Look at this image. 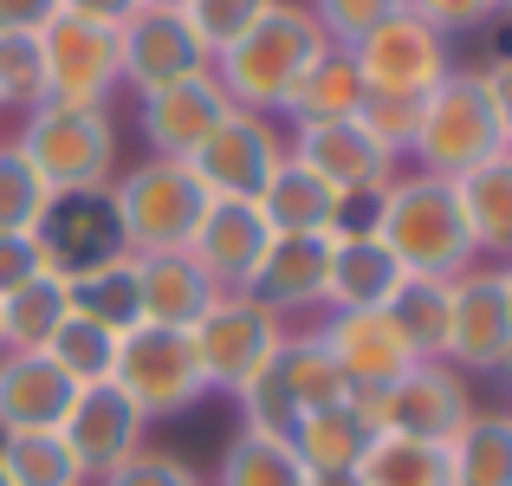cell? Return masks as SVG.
<instances>
[{
  "instance_id": "obj_37",
  "label": "cell",
  "mask_w": 512,
  "mask_h": 486,
  "mask_svg": "<svg viewBox=\"0 0 512 486\" xmlns=\"http://www.w3.org/2000/svg\"><path fill=\"white\" fill-rule=\"evenodd\" d=\"M46 104V52L39 33H0V111H39Z\"/></svg>"
},
{
  "instance_id": "obj_30",
  "label": "cell",
  "mask_w": 512,
  "mask_h": 486,
  "mask_svg": "<svg viewBox=\"0 0 512 486\" xmlns=\"http://www.w3.org/2000/svg\"><path fill=\"white\" fill-rule=\"evenodd\" d=\"M389 324L402 331V344H409L415 363L441 357L448 350V312H454V279H402L396 299L383 305Z\"/></svg>"
},
{
  "instance_id": "obj_16",
  "label": "cell",
  "mask_w": 512,
  "mask_h": 486,
  "mask_svg": "<svg viewBox=\"0 0 512 486\" xmlns=\"http://www.w3.org/2000/svg\"><path fill=\"white\" fill-rule=\"evenodd\" d=\"M117 46H124V85L137 91H163V85H182V78H201L208 72V46L195 39V26H188V13H156L143 7L137 20L117 33Z\"/></svg>"
},
{
  "instance_id": "obj_14",
  "label": "cell",
  "mask_w": 512,
  "mask_h": 486,
  "mask_svg": "<svg viewBox=\"0 0 512 486\" xmlns=\"http://www.w3.org/2000/svg\"><path fill=\"white\" fill-rule=\"evenodd\" d=\"M227 91L214 85V72L201 78H182V85H163V91H143L137 98V137L150 156L163 162H188L214 130L227 124Z\"/></svg>"
},
{
  "instance_id": "obj_11",
  "label": "cell",
  "mask_w": 512,
  "mask_h": 486,
  "mask_svg": "<svg viewBox=\"0 0 512 486\" xmlns=\"http://www.w3.org/2000/svg\"><path fill=\"white\" fill-rule=\"evenodd\" d=\"M350 59L363 72V91H376V98H428L454 72V46L428 20H415V13L383 20L370 39L350 46Z\"/></svg>"
},
{
  "instance_id": "obj_46",
  "label": "cell",
  "mask_w": 512,
  "mask_h": 486,
  "mask_svg": "<svg viewBox=\"0 0 512 486\" xmlns=\"http://www.w3.org/2000/svg\"><path fill=\"white\" fill-rule=\"evenodd\" d=\"M59 20V0H0V33H46Z\"/></svg>"
},
{
  "instance_id": "obj_48",
  "label": "cell",
  "mask_w": 512,
  "mask_h": 486,
  "mask_svg": "<svg viewBox=\"0 0 512 486\" xmlns=\"http://www.w3.org/2000/svg\"><path fill=\"white\" fill-rule=\"evenodd\" d=\"M143 7H156V13H188V0H143Z\"/></svg>"
},
{
  "instance_id": "obj_24",
  "label": "cell",
  "mask_w": 512,
  "mask_h": 486,
  "mask_svg": "<svg viewBox=\"0 0 512 486\" xmlns=\"http://www.w3.org/2000/svg\"><path fill=\"white\" fill-rule=\"evenodd\" d=\"M266 214L273 234H338V214H344V195L331 182H318L299 156L279 162V175L266 182V195L253 201Z\"/></svg>"
},
{
  "instance_id": "obj_4",
  "label": "cell",
  "mask_w": 512,
  "mask_h": 486,
  "mask_svg": "<svg viewBox=\"0 0 512 486\" xmlns=\"http://www.w3.org/2000/svg\"><path fill=\"white\" fill-rule=\"evenodd\" d=\"M117 247L124 253H188L201 214L214 208V195L201 188V175L188 162L143 156L137 169H117V182L104 188Z\"/></svg>"
},
{
  "instance_id": "obj_31",
  "label": "cell",
  "mask_w": 512,
  "mask_h": 486,
  "mask_svg": "<svg viewBox=\"0 0 512 486\" xmlns=\"http://www.w3.org/2000/svg\"><path fill=\"white\" fill-rule=\"evenodd\" d=\"M454 486H512V415H467V428L448 441Z\"/></svg>"
},
{
  "instance_id": "obj_28",
  "label": "cell",
  "mask_w": 512,
  "mask_h": 486,
  "mask_svg": "<svg viewBox=\"0 0 512 486\" xmlns=\"http://www.w3.org/2000/svg\"><path fill=\"white\" fill-rule=\"evenodd\" d=\"M273 383L286 389V402L299 415L350 402V383H344L338 363H331V350L318 344V331H286V344H279V357H273Z\"/></svg>"
},
{
  "instance_id": "obj_18",
  "label": "cell",
  "mask_w": 512,
  "mask_h": 486,
  "mask_svg": "<svg viewBox=\"0 0 512 486\" xmlns=\"http://www.w3.org/2000/svg\"><path fill=\"white\" fill-rule=\"evenodd\" d=\"M266 247H273V227H266V214L253 208V201H214V208L201 214L195 240H188V260L221 292H247L253 273H260V260H266Z\"/></svg>"
},
{
  "instance_id": "obj_17",
  "label": "cell",
  "mask_w": 512,
  "mask_h": 486,
  "mask_svg": "<svg viewBox=\"0 0 512 486\" xmlns=\"http://www.w3.org/2000/svg\"><path fill=\"white\" fill-rule=\"evenodd\" d=\"M318 344L331 350V363L344 370L350 396L370 402L376 389H389L402 370H409V344H402V331L389 324V312H331L318 324Z\"/></svg>"
},
{
  "instance_id": "obj_34",
  "label": "cell",
  "mask_w": 512,
  "mask_h": 486,
  "mask_svg": "<svg viewBox=\"0 0 512 486\" xmlns=\"http://www.w3.org/2000/svg\"><path fill=\"white\" fill-rule=\"evenodd\" d=\"M0 467L13 486H91L78 474L72 448L59 428H33V435H0Z\"/></svg>"
},
{
  "instance_id": "obj_35",
  "label": "cell",
  "mask_w": 512,
  "mask_h": 486,
  "mask_svg": "<svg viewBox=\"0 0 512 486\" xmlns=\"http://www.w3.org/2000/svg\"><path fill=\"white\" fill-rule=\"evenodd\" d=\"M46 357L59 363L65 376H72V389H91V383H111V363H117V331H104V324L65 312V324L52 331Z\"/></svg>"
},
{
  "instance_id": "obj_41",
  "label": "cell",
  "mask_w": 512,
  "mask_h": 486,
  "mask_svg": "<svg viewBox=\"0 0 512 486\" xmlns=\"http://www.w3.org/2000/svg\"><path fill=\"white\" fill-rule=\"evenodd\" d=\"M98 486H208V480H201L182 454H169V448H137L117 474H104Z\"/></svg>"
},
{
  "instance_id": "obj_23",
  "label": "cell",
  "mask_w": 512,
  "mask_h": 486,
  "mask_svg": "<svg viewBox=\"0 0 512 486\" xmlns=\"http://www.w3.org/2000/svg\"><path fill=\"white\" fill-rule=\"evenodd\" d=\"M402 279L409 273L376 234H331V286H325L331 312H383Z\"/></svg>"
},
{
  "instance_id": "obj_19",
  "label": "cell",
  "mask_w": 512,
  "mask_h": 486,
  "mask_svg": "<svg viewBox=\"0 0 512 486\" xmlns=\"http://www.w3.org/2000/svg\"><path fill=\"white\" fill-rule=\"evenodd\" d=\"M325 286H331V234H273L247 292L266 312L292 318V312H318Z\"/></svg>"
},
{
  "instance_id": "obj_33",
  "label": "cell",
  "mask_w": 512,
  "mask_h": 486,
  "mask_svg": "<svg viewBox=\"0 0 512 486\" xmlns=\"http://www.w3.org/2000/svg\"><path fill=\"white\" fill-rule=\"evenodd\" d=\"M65 312H72V299H65V279L59 273L26 279L20 292L0 299V337H7V350H46L52 331L65 324Z\"/></svg>"
},
{
  "instance_id": "obj_44",
  "label": "cell",
  "mask_w": 512,
  "mask_h": 486,
  "mask_svg": "<svg viewBox=\"0 0 512 486\" xmlns=\"http://www.w3.org/2000/svg\"><path fill=\"white\" fill-rule=\"evenodd\" d=\"M480 85H487L493 124H500V137H506V150H512V52H500L493 65H480Z\"/></svg>"
},
{
  "instance_id": "obj_51",
  "label": "cell",
  "mask_w": 512,
  "mask_h": 486,
  "mask_svg": "<svg viewBox=\"0 0 512 486\" xmlns=\"http://www.w3.org/2000/svg\"><path fill=\"white\" fill-rule=\"evenodd\" d=\"M500 13H512V0H500Z\"/></svg>"
},
{
  "instance_id": "obj_38",
  "label": "cell",
  "mask_w": 512,
  "mask_h": 486,
  "mask_svg": "<svg viewBox=\"0 0 512 486\" xmlns=\"http://www.w3.org/2000/svg\"><path fill=\"white\" fill-rule=\"evenodd\" d=\"M318 20V33L331 39V46H357V39H370L383 20H396V13H409L402 0H305Z\"/></svg>"
},
{
  "instance_id": "obj_42",
  "label": "cell",
  "mask_w": 512,
  "mask_h": 486,
  "mask_svg": "<svg viewBox=\"0 0 512 486\" xmlns=\"http://www.w3.org/2000/svg\"><path fill=\"white\" fill-rule=\"evenodd\" d=\"M402 7H409L415 20H428L441 39H467V33L500 20V0H402Z\"/></svg>"
},
{
  "instance_id": "obj_50",
  "label": "cell",
  "mask_w": 512,
  "mask_h": 486,
  "mask_svg": "<svg viewBox=\"0 0 512 486\" xmlns=\"http://www.w3.org/2000/svg\"><path fill=\"white\" fill-rule=\"evenodd\" d=\"M0 486H13V480H7V467H0Z\"/></svg>"
},
{
  "instance_id": "obj_25",
  "label": "cell",
  "mask_w": 512,
  "mask_h": 486,
  "mask_svg": "<svg viewBox=\"0 0 512 486\" xmlns=\"http://www.w3.org/2000/svg\"><path fill=\"white\" fill-rule=\"evenodd\" d=\"M454 195H461V214L474 227L480 260L512 266V150H500L493 162H480V169H467L454 182Z\"/></svg>"
},
{
  "instance_id": "obj_1",
  "label": "cell",
  "mask_w": 512,
  "mask_h": 486,
  "mask_svg": "<svg viewBox=\"0 0 512 486\" xmlns=\"http://www.w3.org/2000/svg\"><path fill=\"white\" fill-rule=\"evenodd\" d=\"M370 234L396 253V266L409 279H461V273L480 266L474 227H467V214H461L454 182L422 175V169H402L396 182L376 195Z\"/></svg>"
},
{
  "instance_id": "obj_7",
  "label": "cell",
  "mask_w": 512,
  "mask_h": 486,
  "mask_svg": "<svg viewBox=\"0 0 512 486\" xmlns=\"http://www.w3.org/2000/svg\"><path fill=\"white\" fill-rule=\"evenodd\" d=\"M286 331H292V324L279 312H266L253 292H221V299L208 305V318H201L188 337H195V357H201L208 389L240 396V389H253L266 370H273Z\"/></svg>"
},
{
  "instance_id": "obj_2",
  "label": "cell",
  "mask_w": 512,
  "mask_h": 486,
  "mask_svg": "<svg viewBox=\"0 0 512 486\" xmlns=\"http://www.w3.org/2000/svg\"><path fill=\"white\" fill-rule=\"evenodd\" d=\"M325 46H331V39L318 33V20H312L305 0H273V7H266L260 20L234 39V46L214 52L208 72H214V85L227 91L234 111L279 117V104L292 98V85L312 72V59Z\"/></svg>"
},
{
  "instance_id": "obj_8",
  "label": "cell",
  "mask_w": 512,
  "mask_h": 486,
  "mask_svg": "<svg viewBox=\"0 0 512 486\" xmlns=\"http://www.w3.org/2000/svg\"><path fill=\"white\" fill-rule=\"evenodd\" d=\"M286 156H292V143H286V130H279V117L227 111V124L188 156V169L201 175V188H208L214 201H260Z\"/></svg>"
},
{
  "instance_id": "obj_12",
  "label": "cell",
  "mask_w": 512,
  "mask_h": 486,
  "mask_svg": "<svg viewBox=\"0 0 512 486\" xmlns=\"http://www.w3.org/2000/svg\"><path fill=\"white\" fill-rule=\"evenodd\" d=\"M441 363H454L461 376H500L512 363V299L500 266H474L454 279V312H448V350Z\"/></svg>"
},
{
  "instance_id": "obj_20",
  "label": "cell",
  "mask_w": 512,
  "mask_h": 486,
  "mask_svg": "<svg viewBox=\"0 0 512 486\" xmlns=\"http://www.w3.org/2000/svg\"><path fill=\"white\" fill-rule=\"evenodd\" d=\"M72 376L46 350H0V435H33L59 428L72 409Z\"/></svg>"
},
{
  "instance_id": "obj_49",
  "label": "cell",
  "mask_w": 512,
  "mask_h": 486,
  "mask_svg": "<svg viewBox=\"0 0 512 486\" xmlns=\"http://www.w3.org/2000/svg\"><path fill=\"white\" fill-rule=\"evenodd\" d=\"M500 273H506V299H512V266H500Z\"/></svg>"
},
{
  "instance_id": "obj_27",
  "label": "cell",
  "mask_w": 512,
  "mask_h": 486,
  "mask_svg": "<svg viewBox=\"0 0 512 486\" xmlns=\"http://www.w3.org/2000/svg\"><path fill=\"white\" fill-rule=\"evenodd\" d=\"M65 299L78 318L104 324V331H130L137 324V253H111V260L65 273Z\"/></svg>"
},
{
  "instance_id": "obj_39",
  "label": "cell",
  "mask_w": 512,
  "mask_h": 486,
  "mask_svg": "<svg viewBox=\"0 0 512 486\" xmlns=\"http://www.w3.org/2000/svg\"><path fill=\"white\" fill-rule=\"evenodd\" d=\"M266 7H273V0H188V26H195V39L208 46V59H214V52L234 46Z\"/></svg>"
},
{
  "instance_id": "obj_32",
  "label": "cell",
  "mask_w": 512,
  "mask_h": 486,
  "mask_svg": "<svg viewBox=\"0 0 512 486\" xmlns=\"http://www.w3.org/2000/svg\"><path fill=\"white\" fill-rule=\"evenodd\" d=\"M363 486H454L448 448L441 441H415V435H376V448L357 467Z\"/></svg>"
},
{
  "instance_id": "obj_10",
  "label": "cell",
  "mask_w": 512,
  "mask_h": 486,
  "mask_svg": "<svg viewBox=\"0 0 512 486\" xmlns=\"http://www.w3.org/2000/svg\"><path fill=\"white\" fill-rule=\"evenodd\" d=\"M286 143H292V156H299L318 182L338 188L344 201H370V195H383V188L402 175V156L389 150V143L376 137L363 117L299 124V130H286Z\"/></svg>"
},
{
  "instance_id": "obj_26",
  "label": "cell",
  "mask_w": 512,
  "mask_h": 486,
  "mask_svg": "<svg viewBox=\"0 0 512 486\" xmlns=\"http://www.w3.org/2000/svg\"><path fill=\"white\" fill-rule=\"evenodd\" d=\"M363 72H357V59H350L344 46H325L312 59V72L292 85V98L279 104V117H286L292 130L299 124H331V117H357L363 111Z\"/></svg>"
},
{
  "instance_id": "obj_9",
  "label": "cell",
  "mask_w": 512,
  "mask_h": 486,
  "mask_svg": "<svg viewBox=\"0 0 512 486\" xmlns=\"http://www.w3.org/2000/svg\"><path fill=\"white\" fill-rule=\"evenodd\" d=\"M370 415L383 435H415V441H441L448 448L467 428V415H474V389H467V376L454 363L428 357V363H409L389 389H376Z\"/></svg>"
},
{
  "instance_id": "obj_45",
  "label": "cell",
  "mask_w": 512,
  "mask_h": 486,
  "mask_svg": "<svg viewBox=\"0 0 512 486\" xmlns=\"http://www.w3.org/2000/svg\"><path fill=\"white\" fill-rule=\"evenodd\" d=\"M59 13H72V20H85V26H111V33H124V26L143 13V0H59Z\"/></svg>"
},
{
  "instance_id": "obj_40",
  "label": "cell",
  "mask_w": 512,
  "mask_h": 486,
  "mask_svg": "<svg viewBox=\"0 0 512 486\" xmlns=\"http://www.w3.org/2000/svg\"><path fill=\"white\" fill-rule=\"evenodd\" d=\"M46 273L65 279V266H59V253L46 247V234H0V299L20 292L26 279H46Z\"/></svg>"
},
{
  "instance_id": "obj_6",
  "label": "cell",
  "mask_w": 512,
  "mask_h": 486,
  "mask_svg": "<svg viewBox=\"0 0 512 486\" xmlns=\"http://www.w3.org/2000/svg\"><path fill=\"white\" fill-rule=\"evenodd\" d=\"M111 383L130 396V409H137L143 422H175V415H188L208 396L195 337L169 331V324H130V331H117Z\"/></svg>"
},
{
  "instance_id": "obj_36",
  "label": "cell",
  "mask_w": 512,
  "mask_h": 486,
  "mask_svg": "<svg viewBox=\"0 0 512 486\" xmlns=\"http://www.w3.org/2000/svg\"><path fill=\"white\" fill-rule=\"evenodd\" d=\"M52 188L33 175V162H26L13 143H0V234H39V227L52 221Z\"/></svg>"
},
{
  "instance_id": "obj_13",
  "label": "cell",
  "mask_w": 512,
  "mask_h": 486,
  "mask_svg": "<svg viewBox=\"0 0 512 486\" xmlns=\"http://www.w3.org/2000/svg\"><path fill=\"white\" fill-rule=\"evenodd\" d=\"M39 52H46V104H111L124 85V46L111 26L59 13L39 33Z\"/></svg>"
},
{
  "instance_id": "obj_43",
  "label": "cell",
  "mask_w": 512,
  "mask_h": 486,
  "mask_svg": "<svg viewBox=\"0 0 512 486\" xmlns=\"http://www.w3.org/2000/svg\"><path fill=\"white\" fill-rule=\"evenodd\" d=\"M415 111H422V98H376V91H370L357 117H363V124H370V130H376V137H383V143H389L396 156H409V137H415Z\"/></svg>"
},
{
  "instance_id": "obj_29",
  "label": "cell",
  "mask_w": 512,
  "mask_h": 486,
  "mask_svg": "<svg viewBox=\"0 0 512 486\" xmlns=\"http://www.w3.org/2000/svg\"><path fill=\"white\" fill-rule=\"evenodd\" d=\"M299 448H292L286 435H266V428H240L234 441L221 448V461H214V480L208 486H305Z\"/></svg>"
},
{
  "instance_id": "obj_52",
  "label": "cell",
  "mask_w": 512,
  "mask_h": 486,
  "mask_svg": "<svg viewBox=\"0 0 512 486\" xmlns=\"http://www.w3.org/2000/svg\"><path fill=\"white\" fill-rule=\"evenodd\" d=\"M500 376H506V383H512V363H506V370H500Z\"/></svg>"
},
{
  "instance_id": "obj_15",
  "label": "cell",
  "mask_w": 512,
  "mask_h": 486,
  "mask_svg": "<svg viewBox=\"0 0 512 486\" xmlns=\"http://www.w3.org/2000/svg\"><path fill=\"white\" fill-rule=\"evenodd\" d=\"M143 428H150V422L130 409L124 389H117V383H91V389H78V396H72L59 435H65V448H72L78 474L98 486L104 474H117V467L143 448Z\"/></svg>"
},
{
  "instance_id": "obj_53",
  "label": "cell",
  "mask_w": 512,
  "mask_h": 486,
  "mask_svg": "<svg viewBox=\"0 0 512 486\" xmlns=\"http://www.w3.org/2000/svg\"><path fill=\"white\" fill-rule=\"evenodd\" d=\"M0 350H7V337H0Z\"/></svg>"
},
{
  "instance_id": "obj_21",
  "label": "cell",
  "mask_w": 512,
  "mask_h": 486,
  "mask_svg": "<svg viewBox=\"0 0 512 486\" xmlns=\"http://www.w3.org/2000/svg\"><path fill=\"white\" fill-rule=\"evenodd\" d=\"M214 299H221V286L188 253H137V324L195 331Z\"/></svg>"
},
{
  "instance_id": "obj_22",
  "label": "cell",
  "mask_w": 512,
  "mask_h": 486,
  "mask_svg": "<svg viewBox=\"0 0 512 486\" xmlns=\"http://www.w3.org/2000/svg\"><path fill=\"white\" fill-rule=\"evenodd\" d=\"M376 415H370V402H331V409H312V415H299V428H292V448H299V461H305V474H357L363 467V454L376 448Z\"/></svg>"
},
{
  "instance_id": "obj_3",
  "label": "cell",
  "mask_w": 512,
  "mask_h": 486,
  "mask_svg": "<svg viewBox=\"0 0 512 486\" xmlns=\"http://www.w3.org/2000/svg\"><path fill=\"white\" fill-rule=\"evenodd\" d=\"M13 150L33 162L52 201H98L117 182V117L111 104H39L20 117Z\"/></svg>"
},
{
  "instance_id": "obj_47",
  "label": "cell",
  "mask_w": 512,
  "mask_h": 486,
  "mask_svg": "<svg viewBox=\"0 0 512 486\" xmlns=\"http://www.w3.org/2000/svg\"><path fill=\"white\" fill-rule=\"evenodd\" d=\"M305 486H363V480H357V474H312Z\"/></svg>"
},
{
  "instance_id": "obj_5",
  "label": "cell",
  "mask_w": 512,
  "mask_h": 486,
  "mask_svg": "<svg viewBox=\"0 0 512 486\" xmlns=\"http://www.w3.org/2000/svg\"><path fill=\"white\" fill-rule=\"evenodd\" d=\"M506 150L500 124H493L487 85H480V65H454L435 91L415 111V137H409V162L422 175H441V182H461L467 169L493 162Z\"/></svg>"
}]
</instances>
